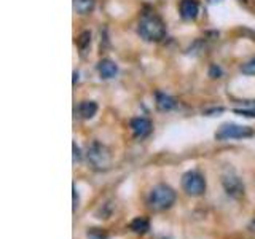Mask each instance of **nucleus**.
<instances>
[{
	"instance_id": "obj_2",
	"label": "nucleus",
	"mask_w": 255,
	"mask_h": 239,
	"mask_svg": "<svg viewBox=\"0 0 255 239\" xmlns=\"http://www.w3.org/2000/svg\"><path fill=\"white\" fill-rule=\"evenodd\" d=\"M175 191L166 185V183H158L153 188L150 190L148 193V198H147V203L150 206V209L153 211H166L172 207V204L175 203Z\"/></svg>"
},
{
	"instance_id": "obj_10",
	"label": "nucleus",
	"mask_w": 255,
	"mask_h": 239,
	"mask_svg": "<svg viewBox=\"0 0 255 239\" xmlns=\"http://www.w3.org/2000/svg\"><path fill=\"white\" fill-rule=\"evenodd\" d=\"M98 72H99V75L101 78L104 80H112V78H115L117 74H118V67H117V64L114 61H110V59H102L99 64H98Z\"/></svg>"
},
{
	"instance_id": "obj_9",
	"label": "nucleus",
	"mask_w": 255,
	"mask_h": 239,
	"mask_svg": "<svg viewBox=\"0 0 255 239\" xmlns=\"http://www.w3.org/2000/svg\"><path fill=\"white\" fill-rule=\"evenodd\" d=\"M96 114H98V104L94 101H83L75 109V115L83 120H91Z\"/></svg>"
},
{
	"instance_id": "obj_19",
	"label": "nucleus",
	"mask_w": 255,
	"mask_h": 239,
	"mask_svg": "<svg viewBox=\"0 0 255 239\" xmlns=\"http://www.w3.org/2000/svg\"><path fill=\"white\" fill-rule=\"evenodd\" d=\"M251 230H252V231H255V220L251 223Z\"/></svg>"
},
{
	"instance_id": "obj_8",
	"label": "nucleus",
	"mask_w": 255,
	"mask_h": 239,
	"mask_svg": "<svg viewBox=\"0 0 255 239\" xmlns=\"http://www.w3.org/2000/svg\"><path fill=\"white\" fill-rule=\"evenodd\" d=\"M179 13L183 21H193L199 13V3L198 0H180L179 3Z\"/></svg>"
},
{
	"instance_id": "obj_6",
	"label": "nucleus",
	"mask_w": 255,
	"mask_h": 239,
	"mask_svg": "<svg viewBox=\"0 0 255 239\" xmlns=\"http://www.w3.org/2000/svg\"><path fill=\"white\" fill-rule=\"evenodd\" d=\"M222 185H223V188H225L227 195L231 198L239 199V198L244 196V183L235 172L223 174L222 175Z\"/></svg>"
},
{
	"instance_id": "obj_7",
	"label": "nucleus",
	"mask_w": 255,
	"mask_h": 239,
	"mask_svg": "<svg viewBox=\"0 0 255 239\" xmlns=\"http://www.w3.org/2000/svg\"><path fill=\"white\" fill-rule=\"evenodd\" d=\"M129 127H131L132 135L135 139H143L151 132V121L148 118H143V117L132 118L129 123Z\"/></svg>"
},
{
	"instance_id": "obj_16",
	"label": "nucleus",
	"mask_w": 255,
	"mask_h": 239,
	"mask_svg": "<svg viewBox=\"0 0 255 239\" xmlns=\"http://www.w3.org/2000/svg\"><path fill=\"white\" fill-rule=\"evenodd\" d=\"M90 43H91V34H90V32H83V34L78 37V46L83 50V48L86 45H90Z\"/></svg>"
},
{
	"instance_id": "obj_3",
	"label": "nucleus",
	"mask_w": 255,
	"mask_h": 239,
	"mask_svg": "<svg viewBox=\"0 0 255 239\" xmlns=\"http://www.w3.org/2000/svg\"><path fill=\"white\" fill-rule=\"evenodd\" d=\"M86 159L93 169L99 171V172L110 169V166H112V153H110L109 147H106L104 143H101L98 140H94L88 145Z\"/></svg>"
},
{
	"instance_id": "obj_1",
	"label": "nucleus",
	"mask_w": 255,
	"mask_h": 239,
	"mask_svg": "<svg viewBox=\"0 0 255 239\" xmlns=\"http://www.w3.org/2000/svg\"><path fill=\"white\" fill-rule=\"evenodd\" d=\"M139 35L145 42H161L166 37V27L163 19L155 13H143L137 26Z\"/></svg>"
},
{
	"instance_id": "obj_15",
	"label": "nucleus",
	"mask_w": 255,
	"mask_h": 239,
	"mask_svg": "<svg viewBox=\"0 0 255 239\" xmlns=\"http://www.w3.org/2000/svg\"><path fill=\"white\" fill-rule=\"evenodd\" d=\"M88 239H107V233L102 231L101 228H91L86 231Z\"/></svg>"
},
{
	"instance_id": "obj_12",
	"label": "nucleus",
	"mask_w": 255,
	"mask_h": 239,
	"mask_svg": "<svg viewBox=\"0 0 255 239\" xmlns=\"http://www.w3.org/2000/svg\"><path fill=\"white\" fill-rule=\"evenodd\" d=\"M129 230L135 235H145L150 230V222L145 217H135L129 223Z\"/></svg>"
},
{
	"instance_id": "obj_18",
	"label": "nucleus",
	"mask_w": 255,
	"mask_h": 239,
	"mask_svg": "<svg viewBox=\"0 0 255 239\" xmlns=\"http://www.w3.org/2000/svg\"><path fill=\"white\" fill-rule=\"evenodd\" d=\"M72 191H74V211H77V207H78V193H77V188L72 187Z\"/></svg>"
},
{
	"instance_id": "obj_11",
	"label": "nucleus",
	"mask_w": 255,
	"mask_h": 239,
	"mask_svg": "<svg viewBox=\"0 0 255 239\" xmlns=\"http://www.w3.org/2000/svg\"><path fill=\"white\" fill-rule=\"evenodd\" d=\"M155 106L159 112H171L175 106H177V102H175V99L169 94L156 93L155 94Z\"/></svg>"
},
{
	"instance_id": "obj_13",
	"label": "nucleus",
	"mask_w": 255,
	"mask_h": 239,
	"mask_svg": "<svg viewBox=\"0 0 255 239\" xmlns=\"http://www.w3.org/2000/svg\"><path fill=\"white\" fill-rule=\"evenodd\" d=\"M96 0H74V10L78 14H88L94 10Z\"/></svg>"
},
{
	"instance_id": "obj_4",
	"label": "nucleus",
	"mask_w": 255,
	"mask_h": 239,
	"mask_svg": "<svg viewBox=\"0 0 255 239\" xmlns=\"http://www.w3.org/2000/svg\"><path fill=\"white\" fill-rule=\"evenodd\" d=\"M255 132L251 126L235 124V123H225L219 127V131L215 132V140L225 142L233 139H249Z\"/></svg>"
},
{
	"instance_id": "obj_5",
	"label": "nucleus",
	"mask_w": 255,
	"mask_h": 239,
	"mask_svg": "<svg viewBox=\"0 0 255 239\" xmlns=\"http://www.w3.org/2000/svg\"><path fill=\"white\" fill-rule=\"evenodd\" d=\"M182 190L188 196H201L206 191V179L198 171H188L182 175Z\"/></svg>"
},
{
	"instance_id": "obj_14",
	"label": "nucleus",
	"mask_w": 255,
	"mask_h": 239,
	"mask_svg": "<svg viewBox=\"0 0 255 239\" xmlns=\"http://www.w3.org/2000/svg\"><path fill=\"white\" fill-rule=\"evenodd\" d=\"M241 72H243L244 75H255V56L243 64V66H241Z\"/></svg>"
},
{
	"instance_id": "obj_17",
	"label": "nucleus",
	"mask_w": 255,
	"mask_h": 239,
	"mask_svg": "<svg viewBox=\"0 0 255 239\" xmlns=\"http://www.w3.org/2000/svg\"><path fill=\"white\" fill-rule=\"evenodd\" d=\"M72 147H74V163H78L80 159H82V151L77 147V143H74Z\"/></svg>"
}]
</instances>
